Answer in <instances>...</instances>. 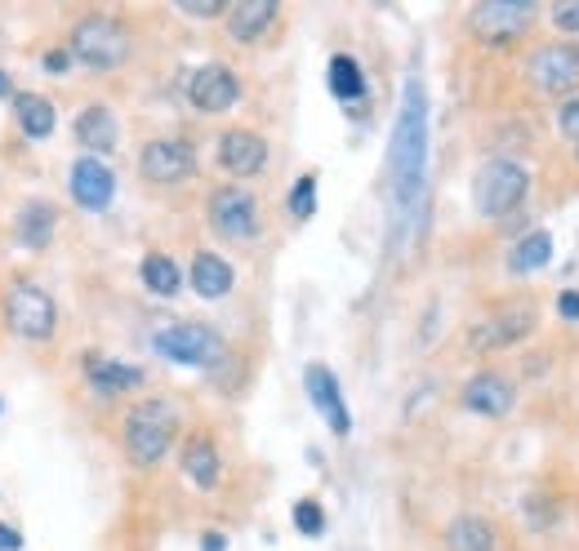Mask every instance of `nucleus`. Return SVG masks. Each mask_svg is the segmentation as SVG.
Here are the masks:
<instances>
[{
	"label": "nucleus",
	"instance_id": "nucleus-1",
	"mask_svg": "<svg viewBox=\"0 0 579 551\" xmlns=\"http://www.w3.org/2000/svg\"><path fill=\"white\" fill-rule=\"evenodd\" d=\"M424 169H428V94H424V81L410 77L402 90V112L389 143V196H393L397 232L424 196Z\"/></svg>",
	"mask_w": 579,
	"mask_h": 551
},
{
	"label": "nucleus",
	"instance_id": "nucleus-2",
	"mask_svg": "<svg viewBox=\"0 0 579 551\" xmlns=\"http://www.w3.org/2000/svg\"><path fill=\"white\" fill-rule=\"evenodd\" d=\"M178 432V413L170 400H139L125 413V454L135 467H157L170 454V441Z\"/></svg>",
	"mask_w": 579,
	"mask_h": 551
},
{
	"label": "nucleus",
	"instance_id": "nucleus-3",
	"mask_svg": "<svg viewBox=\"0 0 579 551\" xmlns=\"http://www.w3.org/2000/svg\"><path fill=\"white\" fill-rule=\"evenodd\" d=\"M72 62H85L90 72H116L130 58V27L112 14H85L68 36Z\"/></svg>",
	"mask_w": 579,
	"mask_h": 551
},
{
	"label": "nucleus",
	"instance_id": "nucleus-4",
	"mask_svg": "<svg viewBox=\"0 0 579 551\" xmlns=\"http://www.w3.org/2000/svg\"><path fill=\"white\" fill-rule=\"evenodd\" d=\"M0 316H5L10 333L27 338V342H49L58 329V303L49 298V290H40L36 281H10L5 303H0Z\"/></svg>",
	"mask_w": 579,
	"mask_h": 551
},
{
	"label": "nucleus",
	"instance_id": "nucleus-5",
	"mask_svg": "<svg viewBox=\"0 0 579 551\" xmlns=\"http://www.w3.org/2000/svg\"><path fill=\"white\" fill-rule=\"evenodd\" d=\"M531 191V174L518 161H486L473 178V204L482 219H508Z\"/></svg>",
	"mask_w": 579,
	"mask_h": 551
},
{
	"label": "nucleus",
	"instance_id": "nucleus-6",
	"mask_svg": "<svg viewBox=\"0 0 579 551\" xmlns=\"http://www.w3.org/2000/svg\"><path fill=\"white\" fill-rule=\"evenodd\" d=\"M152 352L174 361V365H187V370H210V365H219L228 356V342L210 325L178 320V325L152 333Z\"/></svg>",
	"mask_w": 579,
	"mask_h": 551
},
{
	"label": "nucleus",
	"instance_id": "nucleus-7",
	"mask_svg": "<svg viewBox=\"0 0 579 551\" xmlns=\"http://www.w3.org/2000/svg\"><path fill=\"white\" fill-rule=\"evenodd\" d=\"M535 23V5L531 0H482L468 14V27L482 45H512L518 36H526Z\"/></svg>",
	"mask_w": 579,
	"mask_h": 551
},
{
	"label": "nucleus",
	"instance_id": "nucleus-8",
	"mask_svg": "<svg viewBox=\"0 0 579 551\" xmlns=\"http://www.w3.org/2000/svg\"><path fill=\"white\" fill-rule=\"evenodd\" d=\"M210 227L223 236V241H250L259 232V200H254L245 187L228 183L210 196Z\"/></svg>",
	"mask_w": 579,
	"mask_h": 551
},
{
	"label": "nucleus",
	"instance_id": "nucleus-9",
	"mask_svg": "<svg viewBox=\"0 0 579 551\" xmlns=\"http://www.w3.org/2000/svg\"><path fill=\"white\" fill-rule=\"evenodd\" d=\"M526 77H531V85L544 90V94H566V90H575V85H579V45H575V40H553V45L535 49L531 62H526Z\"/></svg>",
	"mask_w": 579,
	"mask_h": 551
},
{
	"label": "nucleus",
	"instance_id": "nucleus-10",
	"mask_svg": "<svg viewBox=\"0 0 579 551\" xmlns=\"http://www.w3.org/2000/svg\"><path fill=\"white\" fill-rule=\"evenodd\" d=\"M139 174L157 187H174V183H187L197 174V152H192L183 138H152L139 156Z\"/></svg>",
	"mask_w": 579,
	"mask_h": 551
},
{
	"label": "nucleus",
	"instance_id": "nucleus-11",
	"mask_svg": "<svg viewBox=\"0 0 579 551\" xmlns=\"http://www.w3.org/2000/svg\"><path fill=\"white\" fill-rule=\"evenodd\" d=\"M187 98L201 116H219V112H232L236 98H241V81L228 62H206L192 72L187 81Z\"/></svg>",
	"mask_w": 579,
	"mask_h": 551
},
{
	"label": "nucleus",
	"instance_id": "nucleus-12",
	"mask_svg": "<svg viewBox=\"0 0 579 551\" xmlns=\"http://www.w3.org/2000/svg\"><path fill=\"white\" fill-rule=\"evenodd\" d=\"M303 387H308V400L321 409V419L331 423V432L335 436H348L352 432V413H348V405L339 396V378L326 365H308L303 370Z\"/></svg>",
	"mask_w": 579,
	"mask_h": 551
},
{
	"label": "nucleus",
	"instance_id": "nucleus-13",
	"mask_svg": "<svg viewBox=\"0 0 579 551\" xmlns=\"http://www.w3.org/2000/svg\"><path fill=\"white\" fill-rule=\"evenodd\" d=\"M68 187H72V200L81 204V210L99 214V210H107L112 196H116V174H112L99 156H81V161L72 165Z\"/></svg>",
	"mask_w": 579,
	"mask_h": 551
},
{
	"label": "nucleus",
	"instance_id": "nucleus-14",
	"mask_svg": "<svg viewBox=\"0 0 579 551\" xmlns=\"http://www.w3.org/2000/svg\"><path fill=\"white\" fill-rule=\"evenodd\" d=\"M531 325H535L531 307H508V312H495V316L477 320L473 333H468V342H473V352H495V348H508V342L526 338Z\"/></svg>",
	"mask_w": 579,
	"mask_h": 551
},
{
	"label": "nucleus",
	"instance_id": "nucleus-15",
	"mask_svg": "<svg viewBox=\"0 0 579 551\" xmlns=\"http://www.w3.org/2000/svg\"><path fill=\"white\" fill-rule=\"evenodd\" d=\"M219 165L232 178H254V174L268 165V143L254 129H228L219 138Z\"/></svg>",
	"mask_w": 579,
	"mask_h": 551
},
{
	"label": "nucleus",
	"instance_id": "nucleus-16",
	"mask_svg": "<svg viewBox=\"0 0 579 551\" xmlns=\"http://www.w3.org/2000/svg\"><path fill=\"white\" fill-rule=\"evenodd\" d=\"M81 374H85V383L99 396H120V391L143 387V370L139 365H120V361H112L103 352H85L81 356Z\"/></svg>",
	"mask_w": 579,
	"mask_h": 551
},
{
	"label": "nucleus",
	"instance_id": "nucleus-17",
	"mask_svg": "<svg viewBox=\"0 0 579 551\" xmlns=\"http://www.w3.org/2000/svg\"><path fill=\"white\" fill-rule=\"evenodd\" d=\"M277 14H281L277 0H236V5H228V36L236 45H254L277 23Z\"/></svg>",
	"mask_w": 579,
	"mask_h": 551
},
{
	"label": "nucleus",
	"instance_id": "nucleus-18",
	"mask_svg": "<svg viewBox=\"0 0 579 551\" xmlns=\"http://www.w3.org/2000/svg\"><path fill=\"white\" fill-rule=\"evenodd\" d=\"M116 138H120V129H116L112 107L90 103V107L77 116V143L85 148V156H107V152H116Z\"/></svg>",
	"mask_w": 579,
	"mask_h": 551
},
{
	"label": "nucleus",
	"instance_id": "nucleus-19",
	"mask_svg": "<svg viewBox=\"0 0 579 551\" xmlns=\"http://www.w3.org/2000/svg\"><path fill=\"white\" fill-rule=\"evenodd\" d=\"M512 383L503 374H477L468 387H464V405L473 413H482V419H503V413L512 409Z\"/></svg>",
	"mask_w": 579,
	"mask_h": 551
},
{
	"label": "nucleus",
	"instance_id": "nucleus-20",
	"mask_svg": "<svg viewBox=\"0 0 579 551\" xmlns=\"http://www.w3.org/2000/svg\"><path fill=\"white\" fill-rule=\"evenodd\" d=\"M232 281H236V276H232V267L219 254H197V258H192V290H197L201 298H210V303L228 298Z\"/></svg>",
	"mask_w": 579,
	"mask_h": 551
},
{
	"label": "nucleus",
	"instance_id": "nucleus-21",
	"mask_svg": "<svg viewBox=\"0 0 579 551\" xmlns=\"http://www.w3.org/2000/svg\"><path fill=\"white\" fill-rule=\"evenodd\" d=\"M183 471H187V480H192L197 490H215V485H219V471H223L215 441L192 436V441H187V449H183Z\"/></svg>",
	"mask_w": 579,
	"mask_h": 551
},
{
	"label": "nucleus",
	"instance_id": "nucleus-22",
	"mask_svg": "<svg viewBox=\"0 0 579 551\" xmlns=\"http://www.w3.org/2000/svg\"><path fill=\"white\" fill-rule=\"evenodd\" d=\"M14 120L27 138H49L54 133V103L45 94H32V90H19L14 94Z\"/></svg>",
	"mask_w": 579,
	"mask_h": 551
},
{
	"label": "nucleus",
	"instance_id": "nucleus-23",
	"mask_svg": "<svg viewBox=\"0 0 579 551\" xmlns=\"http://www.w3.org/2000/svg\"><path fill=\"white\" fill-rule=\"evenodd\" d=\"M54 227H58V210L49 200H27L23 214H19V241L27 249H45L54 241Z\"/></svg>",
	"mask_w": 579,
	"mask_h": 551
},
{
	"label": "nucleus",
	"instance_id": "nucleus-24",
	"mask_svg": "<svg viewBox=\"0 0 579 551\" xmlns=\"http://www.w3.org/2000/svg\"><path fill=\"white\" fill-rule=\"evenodd\" d=\"M326 81H331V94H335L339 103H361V98H366V77H361V62H357L352 54H335V58H331Z\"/></svg>",
	"mask_w": 579,
	"mask_h": 551
},
{
	"label": "nucleus",
	"instance_id": "nucleus-25",
	"mask_svg": "<svg viewBox=\"0 0 579 551\" xmlns=\"http://www.w3.org/2000/svg\"><path fill=\"white\" fill-rule=\"evenodd\" d=\"M445 542H450V551H490L495 547V529L482 516H460L455 525L445 529Z\"/></svg>",
	"mask_w": 579,
	"mask_h": 551
},
{
	"label": "nucleus",
	"instance_id": "nucleus-26",
	"mask_svg": "<svg viewBox=\"0 0 579 551\" xmlns=\"http://www.w3.org/2000/svg\"><path fill=\"white\" fill-rule=\"evenodd\" d=\"M139 271H143V285H148L157 298H174V294L183 290V276H178V267H174L170 254H148Z\"/></svg>",
	"mask_w": 579,
	"mask_h": 551
},
{
	"label": "nucleus",
	"instance_id": "nucleus-27",
	"mask_svg": "<svg viewBox=\"0 0 579 551\" xmlns=\"http://www.w3.org/2000/svg\"><path fill=\"white\" fill-rule=\"evenodd\" d=\"M548 258H553V236L548 232H531L526 241H518V249L508 254V267L518 276H526V271H540Z\"/></svg>",
	"mask_w": 579,
	"mask_h": 551
},
{
	"label": "nucleus",
	"instance_id": "nucleus-28",
	"mask_svg": "<svg viewBox=\"0 0 579 551\" xmlns=\"http://www.w3.org/2000/svg\"><path fill=\"white\" fill-rule=\"evenodd\" d=\"M294 529L308 534V538H321V534H326V512H321L316 499H299V503H294Z\"/></svg>",
	"mask_w": 579,
	"mask_h": 551
},
{
	"label": "nucleus",
	"instance_id": "nucleus-29",
	"mask_svg": "<svg viewBox=\"0 0 579 551\" xmlns=\"http://www.w3.org/2000/svg\"><path fill=\"white\" fill-rule=\"evenodd\" d=\"M312 210H316V174H303V178L294 183V191H290V214H294L299 223H308Z\"/></svg>",
	"mask_w": 579,
	"mask_h": 551
},
{
	"label": "nucleus",
	"instance_id": "nucleus-30",
	"mask_svg": "<svg viewBox=\"0 0 579 551\" xmlns=\"http://www.w3.org/2000/svg\"><path fill=\"white\" fill-rule=\"evenodd\" d=\"M553 23H557V32L575 36L579 32V0H561V5H553Z\"/></svg>",
	"mask_w": 579,
	"mask_h": 551
},
{
	"label": "nucleus",
	"instance_id": "nucleus-31",
	"mask_svg": "<svg viewBox=\"0 0 579 551\" xmlns=\"http://www.w3.org/2000/svg\"><path fill=\"white\" fill-rule=\"evenodd\" d=\"M178 10L192 14V19H219V14H228L223 0H178Z\"/></svg>",
	"mask_w": 579,
	"mask_h": 551
},
{
	"label": "nucleus",
	"instance_id": "nucleus-32",
	"mask_svg": "<svg viewBox=\"0 0 579 551\" xmlns=\"http://www.w3.org/2000/svg\"><path fill=\"white\" fill-rule=\"evenodd\" d=\"M557 125H561L566 138H575V143H579V98H566L557 107Z\"/></svg>",
	"mask_w": 579,
	"mask_h": 551
},
{
	"label": "nucleus",
	"instance_id": "nucleus-33",
	"mask_svg": "<svg viewBox=\"0 0 579 551\" xmlns=\"http://www.w3.org/2000/svg\"><path fill=\"white\" fill-rule=\"evenodd\" d=\"M40 67H45L49 77H68V67H72V54H68V49H45Z\"/></svg>",
	"mask_w": 579,
	"mask_h": 551
},
{
	"label": "nucleus",
	"instance_id": "nucleus-34",
	"mask_svg": "<svg viewBox=\"0 0 579 551\" xmlns=\"http://www.w3.org/2000/svg\"><path fill=\"white\" fill-rule=\"evenodd\" d=\"M557 312H561L566 320H579V294H575V290H561V294H557Z\"/></svg>",
	"mask_w": 579,
	"mask_h": 551
},
{
	"label": "nucleus",
	"instance_id": "nucleus-35",
	"mask_svg": "<svg viewBox=\"0 0 579 551\" xmlns=\"http://www.w3.org/2000/svg\"><path fill=\"white\" fill-rule=\"evenodd\" d=\"M23 547V534L14 525H0V551H19Z\"/></svg>",
	"mask_w": 579,
	"mask_h": 551
},
{
	"label": "nucleus",
	"instance_id": "nucleus-36",
	"mask_svg": "<svg viewBox=\"0 0 579 551\" xmlns=\"http://www.w3.org/2000/svg\"><path fill=\"white\" fill-rule=\"evenodd\" d=\"M223 547H228V542H223V534H215V529H210L206 542H201V551H223Z\"/></svg>",
	"mask_w": 579,
	"mask_h": 551
},
{
	"label": "nucleus",
	"instance_id": "nucleus-37",
	"mask_svg": "<svg viewBox=\"0 0 579 551\" xmlns=\"http://www.w3.org/2000/svg\"><path fill=\"white\" fill-rule=\"evenodd\" d=\"M14 94H19V90L10 85V77H5V72H0V98H10V103H14Z\"/></svg>",
	"mask_w": 579,
	"mask_h": 551
}]
</instances>
